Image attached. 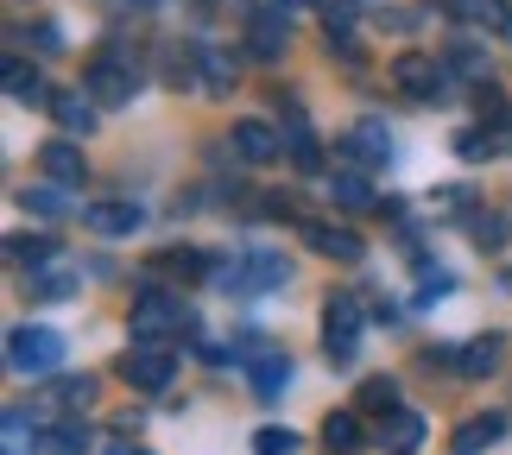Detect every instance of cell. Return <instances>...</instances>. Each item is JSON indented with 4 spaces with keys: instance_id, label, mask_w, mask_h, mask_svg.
<instances>
[{
    "instance_id": "cell-1",
    "label": "cell",
    "mask_w": 512,
    "mask_h": 455,
    "mask_svg": "<svg viewBox=\"0 0 512 455\" xmlns=\"http://www.w3.org/2000/svg\"><path fill=\"white\" fill-rule=\"evenodd\" d=\"M57 361H64V335L57 329H45V323H19L13 335H7V367L13 373H51Z\"/></svg>"
},
{
    "instance_id": "cell-2",
    "label": "cell",
    "mask_w": 512,
    "mask_h": 455,
    "mask_svg": "<svg viewBox=\"0 0 512 455\" xmlns=\"http://www.w3.org/2000/svg\"><path fill=\"white\" fill-rule=\"evenodd\" d=\"M184 329V304L171 298L165 285H140V298H133V342H165V335Z\"/></svg>"
},
{
    "instance_id": "cell-3",
    "label": "cell",
    "mask_w": 512,
    "mask_h": 455,
    "mask_svg": "<svg viewBox=\"0 0 512 455\" xmlns=\"http://www.w3.org/2000/svg\"><path fill=\"white\" fill-rule=\"evenodd\" d=\"M361 329H367V310L354 291H336V298L323 304V348H329V361H354V342H361Z\"/></svg>"
},
{
    "instance_id": "cell-4",
    "label": "cell",
    "mask_w": 512,
    "mask_h": 455,
    "mask_svg": "<svg viewBox=\"0 0 512 455\" xmlns=\"http://www.w3.org/2000/svg\"><path fill=\"white\" fill-rule=\"evenodd\" d=\"M392 83H399L411 102H443L449 64H437V57H424V51H405V57H392Z\"/></svg>"
},
{
    "instance_id": "cell-5",
    "label": "cell",
    "mask_w": 512,
    "mask_h": 455,
    "mask_svg": "<svg viewBox=\"0 0 512 455\" xmlns=\"http://www.w3.org/2000/svg\"><path fill=\"white\" fill-rule=\"evenodd\" d=\"M171 373H177V354H171L165 342H133V348L121 354V380L140 386V392H165Z\"/></svg>"
},
{
    "instance_id": "cell-6",
    "label": "cell",
    "mask_w": 512,
    "mask_h": 455,
    "mask_svg": "<svg viewBox=\"0 0 512 455\" xmlns=\"http://www.w3.org/2000/svg\"><path fill=\"white\" fill-rule=\"evenodd\" d=\"M83 89L95 95L102 108H121V102H133V64H121V57H95V64L83 70Z\"/></svg>"
},
{
    "instance_id": "cell-7",
    "label": "cell",
    "mask_w": 512,
    "mask_h": 455,
    "mask_svg": "<svg viewBox=\"0 0 512 455\" xmlns=\"http://www.w3.org/2000/svg\"><path fill=\"white\" fill-rule=\"evenodd\" d=\"M298 234L310 241V253H323V260H342V266H354L367 253V241L354 228H336V222H298Z\"/></svg>"
},
{
    "instance_id": "cell-8",
    "label": "cell",
    "mask_w": 512,
    "mask_h": 455,
    "mask_svg": "<svg viewBox=\"0 0 512 455\" xmlns=\"http://www.w3.org/2000/svg\"><path fill=\"white\" fill-rule=\"evenodd\" d=\"M247 45H253V57H285V45H291V7H279V0H272V7H260L247 19Z\"/></svg>"
},
{
    "instance_id": "cell-9",
    "label": "cell",
    "mask_w": 512,
    "mask_h": 455,
    "mask_svg": "<svg viewBox=\"0 0 512 455\" xmlns=\"http://www.w3.org/2000/svg\"><path fill=\"white\" fill-rule=\"evenodd\" d=\"M247 386H253V399H285V386H291V354H279V348H260L247 361Z\"/></svg>"
},
{
    "instance_id": "cell-10",
    "label": "cell",
    "mask_w": 512,
    "mask_h": 455,
    "mask_svg": "<svg viewBox=\"0 0 512 455\" xmlns=\"http://www.w3.org/2000/svg\"><path fill=\"white\" fill-rule=\"evenodd\" d=\"M234 152L247 165H272V158H285V133L272 121H234Z\"/></svg>"
},
{
    "instance_id": "cell-11",
    "label": "cell",
    "mask_w": 512,
    "mask_h": 455,
    "mask_svg": "<svg viewBox=\"0 0 512 455\" xmlns=\"http://www.w3.org/2000/svg\"><path fill=\"white\" fill-rule=\"evenodd\" d=\"M38 171H45L51 184H83V177H89L83 146H76V140H45V146H38Z\"/></svg>"
},
{
    "instance_id": "cell-12",
    "label": "cell",
    "mask_w": 512,
    "mask_h": 455,
    "mask_svg": "<svg viewBox=\"0 0 512 455\" xmlns=\"http://www.w3.org/2000/svg\"><path fill=\"white\" fill-rule=\"evenodd\" d=\"M140 203H89L83 209V228L89 234H108V241H121V234H140Z\"/></svg>"
},
{
    "instance_id": "cell-13",
    "label": "cell",
    "mask_w": 512,
    "mask_h": 455,
    "mask_svg": "<svg viewBox=\"0 0 512 455\" xmlns=\"http://www.w3.org/2000/svg\"><path fill=\"white\" fill-rule=\"evenodd\" d=\"M51 114H57V127H64L70 140L95 133V95H89V89H64V95H51Z\"/></svg>"
},
{
    "instance_id": "cell-14",
    "label": "cell",
    "mask_w": 512,
    "mask_h": 455,
    "mask_svg": "<svg viewBox=\"0 0 512 455\" xmlns=\"http://www.w3.org/2000/svg\"><path fill=\"white\" fill-rule=\"evenodd\" d=\"M95 449V430L89 424H51L32 437V455H89Z\"/></svg>"
},
{
    "instance_id": "cell-15",
    "label": "cell",
    "mask_w": 512,
    "mask_h": 455,
    "mask_svg": "<svg viewBox=\"0 0 512 455\" xmlns=\"http://www.w3.org/2000/svg\"><path fill=\"white\" fill-rule=\"evenodd\" d=\"M506 437V411H487V418H468L462 424V437H456V455H481V449H494Z\"/></svg>"
},
{
    "instance_id": "cell-16",
    "label": "cell",
    "mask_w": 512,
    "mask_h": 455,
    "mask_svg": "<svg viewBox=\"0 0 512 455\" xmlns=\"http://www.w3.org/2000/svg\"><path fill=\"white\" fill-rule=\"evenodd\" d=\"M500 354H506V342H500V335H475V342H468V348L456 354V367L468 373V380H487V373L500 367Z\"/></svg>"
},
{
    "instance_id": "cell-17",
    "label": "cell",
    "mask_w": 512,
    "mask_h": 455,
    "mask_svg": "<svg viewBox=\"0 0 512 455\" xmlns=\"http://www.w3.org/2000/svg\"><path fill=\"white\" fill-rule=\"evenodd\" d=\"M7 95H13L19 108H51V95H45V83H38V70L19 64V57H7Z\"/></svg>"
},
{
    "instance_id": "cell-18",
    "label": "cell",
    "mask_w": 512,
    "mask_h": 455,
    "mask_svg": "<svg viewBox=\"0 0 512 455\" xmlns=\"http://www.w3.org/2000/svg\"><path fill=\"white\" fill-rule=\"evenodd\" d=\"M468 234H475V247H481V253H506V241H512V222H506L500 209H481L475 222H468Z\"/></svg>"
},
{
    "instance_id": "cell-19",
    "label": "cell",
    "mask_w": 512,
    "mask_h": 455,
    "mask_svg": "<svg viewBox=\"0 0 512 455\" xmlns=\"http://www.w3.org/2000/svg\"><path fill=\"white\" fill-rule=\"evenodd\" d=\"M19 203H26L32 215H70V184H32V190H19Z\"/></svg>"
},
{
    "instance_id": "cell-20",
    "label": "cell",
    "mask_w": 512,
    "mask_h": 455,
    "mask_svg": "<svg viewBox=\"0 0 512 455\" xmlns=\"http://www.w3.org/2000/svg\"><path fill=\"white\" fill-rule=\"evenodd\" d=\"M329 196H336L342 209H373V203H380V196L367 190V177H361V171H336V177H329Z\"/></svg>"
},
{
    "instance_id": "cell-21",
    "label": "cell",
    "mask_w": 512,
    "mask_h": 455,
    "mask_svg": "<svg viewBox=\"0 0 512 455\" xmlns=\"http://www.w3.org/2000/svg\"><path fill=\"white\" fill-rule=\"evenodd\" d=\"M95 392H102V386H95L89 373H70V380H57V386H51V405H64V411H89V405H95Z\"/></svg>"
},
{
    "instance_id": "cell-22",
    "label": "cell",
    "mask_w": 512,
    "mask_h": 455,
    "mask_svg": "<svg viewBox=\"0 0 512 455\" xmlns=\"http://www.w3.org/2000/svg\"><path fill=\"white\" fill-rule=\"evenodd\" d=\"M285 152L298 158V171H317V133L304 127V114L291 108V127H285Z\"/></svg>"
},
{
    "instance_id": "cell-23",
    "label": "cell",
    "mask_w": 512,
    "mask_h": 455,
    "mask_svg": "<svg viewBox=\"0 0 512 455\" xmlns=\"http://www.w3.org/2000/svg\"><path fill=\"white\" fill-rule=\"evenodd\" d=\"M361 411H373V418H392V411H399V380H367L361 386Z\"/></svg>"
},
{
    "instance_id": "cell-24",
    "label": "cell",
    "mask_w": 512,
    "mask_h": 455,
    "mask_svg": "<svg viewBox=\"0 0 512 455\" xmlns=\"http://www.w3.org/2000/svg\"><path fill=\"white\" fill-rule=\"evenodd\" d=\"M253 455H298V430H285V424L253 430Z\"/></svg>"
},
{
    "instance_id": "cell-25",
    "label": "cell",
    "mask_w": 512,
    "mask_h": 455,
    "mask_svg": "<svg viewBox=\"0 0 512 455\" xmlns=\"http://www.w3.org/2000/svg\"><path fill=\"white\" fill-rule=\"evenodd\" d=\"M475 102H481V121H494V127H512V102L494 89V76H487V83L475 89Z\"/></svg>"
},
{
    "instance_id": "cell-26",
    "label": "cell",
    "mask_w": 512,
    "mask_h": 455,
    "mask_svg": "<svg viewBox=\"0 0 512 455\" xmlns=\"http://www.w3.org/2000/svg\"><path fill=\"white\" fill-rule=\"evenodd\" d=\"M323 437H329V449H354V443H361V424H354V411H329Z\"/></svg>"
},
{
    "instance_id": "cell-27",
    "label": "cell",
    "mask_w": 512,
    "mask_h": 455,
    "mask_svg": "<svg viewBox=\"0 0 512 455\" xmlns=\"http://www.w3.org/2000/svg\"><path fill=\"white\" fill-rule=\"evenodd\" d=\"M424 443V418L418 411H392V449H418Z\"/></svg>"
},
{
    "instance_id": "cell-28",
    "label": "cell",
    "mask_w": 512,
    "mask_h": 455,
    "mask_svg": "<svg viewBox=\"0 0 512 455\" xmlns=\"http://www.w3.org/2000/svg\"><path fill=\"white\" fill-rule=\"evenodd\" d=\"M449 70H462V76H475V83H487V57L475 45H456L449 51Z\"/></svg>"
},
{
    "instance_id": "cell-29",
    "label": "cell",
    "mask_w": 512,
    "mask_h": 455,
    "mask_svg": "<svg viewBox=\"0 0 512 455\" xmlns=\"http://www.w3.org/2000/svg\"><path fill=\"white\" fill-rule=\"evenodd\" d=\"M456 158H468V165H481V158H494V140H481L475 127L456 133Z\"/></svg>"
},
{
    "instance_id": "cell-30",
    "label": "cell",
    "mask_w": 512,
    "mask_h": 455,
    "mask_svg": "<svg viewBox=\"0 0 512 455\" xmlns=\"http://www.w3.org/2000/svg\"><path fill=\"white\" fill-rule=\"evenodd\" d=\"M32 45L45 51V57H57V51H64V26H57V19H38V26H32Z\"/></svg>"
},
{
    "instance_id": "cell-31",
    "label": "cell",
    "mask_w": 512,
    "mask_h": 455,
    "mask_svg": "<svg viewBox=\"0 0 512 455\" xmlns=\"http://www.w3.org/2000/svg\"><path fill=\"white\" fill-rule=\"evenodd\" d=\"M7 253H13L19 266H45L51 260V241H7Z\"/></svg>"
},
{
    "instance_id": "cell-32",
    "label": "cell",
    "mask_w": 512,
    "mask_h": 455,
    "mask_svg": "<svg viewBox=\"0 0 512 455\" xmlns=\"http://www.w3.org/2000/svg\"><path fill=\"white\" fill-rule=\"evenodd\" d=\"M449 291H456V272H443V266H437V272H424V291H418V298L430 304V298H449Z\"/></svg>"
},
{
    "instance_id": "cell-33",
    "label": "cell",
    "mask_w": 512,
    "mask_h": 455,
    "mask_svg": "<svg viewBox=\"0 0 512 455\" xmlns=\"http://www.w3.org/2000/svg\"><path fill=\"white\" fill-rule=\"evenodd\" d=\"M32 291H38V298H70V279H64V272H51V279H32Z\"/></svg>"
},
{
    "instance_id": "cell-34",
    "label": "cell",
    "mask_w": 512,
    "mask_h": 455,
    "mask_svg": "<svg viewBox=\"0 0 512 455\" xmlns=\"http://www.w3.org/2000/svg\"><path fill=\"white\" fill-rule=\"evenodd\" d=\"M279 7H310V0H279Z\"/></svg>"
},
{
    "instance_id": "cell-35",
    "label": "cell",
    "mask_w": 512,
    "mask_h": 455,
    "mask_svg": "<svg viewBox=\"0 0 512 455\" xmlns=\"http://www.w3.org/2000/svg\"><path fill=\"white\" fill-rule=\"evenodd\" d=\"M329 455H354V449H329Z\"/></svg>"
},
{
    "instance_id": "cell-36",
    "label": "cell",
    "mask_w": 512,
    "mask_h": 455,
    "mask_svg": "<svg viewBox=\"0 0 512 455\" xmlns=\"http://www.w3.org/2000/svg\"><path fill=\"white\" fill-rule=\"evenodd\" d=\"M140 7H159V0H140Z\"/></svg>"
},
{
    "instance_id": "cell-37",
    "label": "cell",
    "mask_w": 512,
    "mask_h": 455,
    "mask_svg": "<svg viewBox=\"0 0 512 455\" xmlns=\"http://www.w3.org/2000/svg\"><path fill=\"white\" fill-rule=\"evenodd\" d=\"M506 38H512V26H506Z\"/></svg>"
},
{
    "instance_id": "cell-38",
    "label": "cell",
    "mask_w": 512,
    "mask_h": 455,
    "mask_svg": "<svg viewBox=\"0 0 512 455\" xmlns=\"http://www.w3.org/2000/svg\"><path fill=\"white\" fill-rule=\"evenodd\" d=\"M399 455H411V449H399Z\"/></svg>"
}]
</instances>
